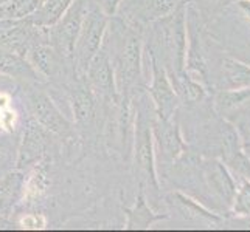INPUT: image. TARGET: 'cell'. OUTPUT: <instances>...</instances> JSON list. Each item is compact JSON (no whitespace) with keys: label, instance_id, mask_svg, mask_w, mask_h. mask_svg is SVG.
<instances>
[{"label":"cell","instance_id":"1","mask_svg":"<svg viewBox=\"0 0 250 232\" xmlns=\"http://www.w3.org/2000/svg\"><path fill=\"white\" fill-rule=\"evenodd\" d=\"M114 39L112 45V64H114L117 90L120 96L139 79L140 74V39L135 33L126 30L125 20H118V27L110 33Z\"/></svg>","mask_w":250,"mask_h":232},{"label":"cell","instance_id":"2","mask_svg":"<svg viewBox=\"0 0 250 232\" xmlns=\"http://www.w3.org/2000/svg\"><path fill=\"white\" fill-rule=\"evenodd\" d=\"M107 23H109V16H106L90 0L87 14L84 17L83 27L73 50L72 62H73V70L78 76H84L92 57L101 48L107 30Z\"/></svg>","mask_w":250,"mask_h":232},{"label":"cell","instance_id":"3","mask_svg":"<svg viewBox=\"0 0 250 232\" xmlns=\"http://www.w3.org/2000/svg\"><path fill=\"white\" fill-rule=\"evenodd\" d=\"M90 0H75L56 23L48 27V44L68 61L73 59V50L87 14ZM73 64V62H72Z\"/></svg>","mask_w":250,"mask_h":232},{"label":"cell","instance_id":"4","mask_svg":"<svg viewBox=\"0 0 250 232\" xmlns=\"http://www.w3.org/2000/svg\"><path fill=\"white\" fill-rule=\"evenodd\" d=\"M48 42V28L30 23L27 19L0 23V47L27 57L31 47Z\"/></svg>","mask_w":250,"mask_h":232},{"label":"cell","instance_id":"5","mask_svg":"<svg viewBox=\"0 0 250 232\" xmlns=\"http://www.w3.org/2000/svg\"><path fill=\"white\" fill-rule=\"evenodd\" d=\"M27 106L31 113V119L45 127L50 133L59 136H68L72 133V124L59 111L56 104L48 94L39 87H28Z\"/></svg>","mask_w":250,"mask_h":232},{"label":"cell","instance_id":"6","mask_svg":"<svg viewBox=\"0 0 250 232\" xmlns=\"http://www.w3.org/2000/svg\"><path fill=\"white\" fill-rule=\"evenodd\" d=\"M84 79L95 94L114 102H120L114 64H112L110 53L106 48L101 47L98 53L92 57L90 64L87 65V70L84 73Z\"/></svg>","mask_w":250,"mask_h":232},{"label":"cell","instance_id":"7","mask_svg":"<svg viewBox=\"0 0 250 232\" xmlns=\"http://www.w3.org/2000/svg\"><path fill=\"white\" fill-rule=\"evenodd\" d=\"M27 59L39 76L48 81H61L67 74V64H72V61L59 54L48 42L31 47L27 53Z\"/></svg>","mask_w":250,"mask_h":232},{"label":"cell","instance_id":"8","mask_svg":"<svg viewBox=\"0 0 250 232\" xmlns=\"http://www.w3.org/2000/svg\"><path fill=\"white\" fill-rule=\"evenodd\" d=\"M70 90V104L78 127L87 128L92 125L97 115V94L85 82L84 76H73V82L68 85Z\"/></svg>","mask_w":250,"mask_h":232},{"label":"cell","instance_id":"9","mask_svg":"<svg viewBox=\"0 0 250 232\" xmlns=\"http://www.w3.org/2000/svg\"><path fill=\"white\" fill-rule=\"evenodd\" d=\"M50 132L34 119H30L23 130L21 145L17 147V167H27L45 153L50 143Z\"/></svg>","mask_w":250,"mask_h":232},{"label":"cell","instance_id":"10","mask_svg":"<svg viewBox=\"0 0 250 232\" xmlns=\"http://www.w3.org/2000/svg\"><path fill=\"white\" fill-rule=\"evenodd\" d=\"M0 74L23 82H39L41 77L27 57L16 54L2 47H0Z\"/></svg>","mask_w":250,"mask_h":232},{"label":"cell","instance_id":"11","mask_svg":"<svg viewBox=\"0 0 250 232\" xmlns=\"http://www.w3.org/2000/svg\"><path fill=\"white\" fill-rule=\"evenodd\" d=\"M73 2L75 0H44L38 10L27 17V20L38 27L48 28L61 19Z\"/></svg>","mask_w":250,"mask_h":232},{"label":"cell","instance_id":"12","mask_svg":"<svg viewBox=\"0 0 250 232\" xmlns=\"http://www.w3.org/2000/svg\"><path fill=\"white\" fill-rule=\"evenodd\" d=\"M135 161L142 169H145L152 177V149H151V133L143 125L142 119L137 124V140H135Z\"/></svg>","mask_w":250,"mask_h":232},{"label":"cell","instance_id":"13","mask_svg":"<svg viewBox=\"0 0 250 232\" xmlns=\"http://www.w3.org/2000/svg\"><path fill=\"white\" fill-rule=\"evenodd\" d=\"M16 144L10 138L0 140V177L10 174L16 164Z\"/></svg>","mask_w":250,"mask_h":232},{"label":"cell","instance_id":"14","mask_svg":"<svg viewBox=\"0 0 250 232\" xmlns=\"http://www.w3.org/2000/svg\"><path fill=\"white\" fill-rule=\"evenodd\" d=\"M127 212V228H145L148 225V221H151V212L146 209L145 198L143 195H139V201H137L135 209L126 211Z\"/></svg>","mask_w":250,"mask_h":232},{"label":"cell","instance_id":"15","mask_svg":"<svg viewBox=\"0 0 250 232\" xmlns=\"http://www.w3.org/2000/svg\"><path fill=\"white\" fill-rule=\"evenodd\" d=\"M152 94H154V98H156L157 104L162 107L167 104L169 96H171L167 81L163 79V76H160V74H156V81H154V87H152Z\"/></svg>","mask_w":250,"mask_h":232},{"label":"cell","instance_id":"16","mask_svg":"<svg viewBox=\"0 0 250 232\" xmlns=\"http://www.w3.org/2000/svg\"><path fill=\"white\" fill-rule=\"evenodd\" d=\"M92 2L97 5L106 16L112 17V16H115L120 3H122V0H92Z\"/></svg>","mask_w":250,"mask_h":232},{"label":"cell","instance_id":"17","mask_svg":"<svg viewBox=\"0 0 250 232\" xmlns=\"http://www.w3.org/2000/svg\"><path fill=\"white\" fill-rule=\"evenodd\" d=\"M8 2V0H0V6H2L3 3H6Z\"/></svg>","mask_w":250,"mask_h":232}]
</instances>
